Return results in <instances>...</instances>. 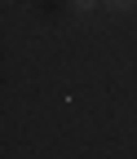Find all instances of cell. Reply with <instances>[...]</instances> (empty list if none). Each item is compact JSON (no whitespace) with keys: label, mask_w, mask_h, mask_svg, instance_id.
Segmentation results:
<instances>
[{"label":"cell","mask_w":137,"mask_h":159,"mask_svg":"<svg viewBox=\"0 0 137 159\" xmlns=\"http://www.w3.org/2000/svg\"><path fill=\"white\" fill-rule=\"evenodd\" d=\"M102 5H111V9H133L137 0H102Z\"/></svg>","instance_id":"cell-1"},{"label":"cell","mask_w":137,"mask_h":159,"mask_svg":"<svg viewBox=\"0 0 137 159\" xmlns=\"http://www.w3.org/2000/svg\"><path fill=\"white\" fill-rule=\"evenodd\" d=\"M71 5H75V9H93V0H71Z\"/></svg>","instance_id":"cell-2"}]
</instances>
